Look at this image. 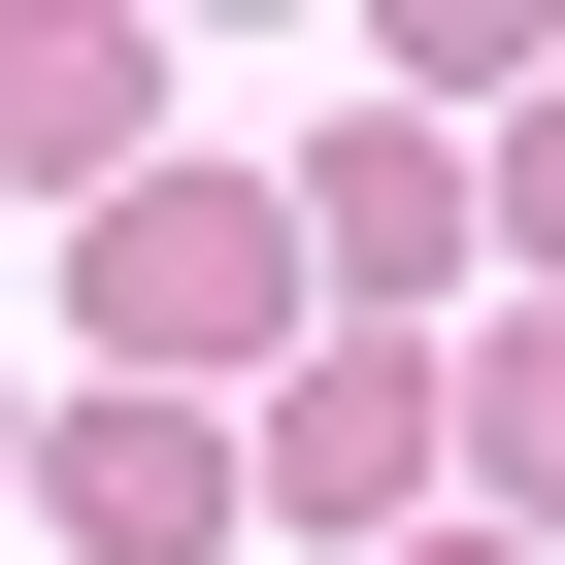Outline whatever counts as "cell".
<instances>
[{
  "instance_id": "2",
  "label": "cell",
  "mask_w": 565,
  "mask_h": 565,
  "mask_svg": "<svg viewBox=\"0 0 565 565\" xmlns=\"http://www.w3.org/2000/svg\"><path fill=\"white\" fill-rule=\"evenodd\" d=\"M233 532H433V333H300V366H266L233 399Z\"/></svg>"
},
{
  "instance_id": "7",
  "label": "cell",
  "mask_w": 565,
  "mask_h": 565,
  "mask_svg": "<svg viewBox=\"0 0 565 565\" xmlns=\"http://www.w3.org/2000/svg\"><path fill=\"white\" fill-rule=\"evenodd\" d=\"M466 233H499V300H565V67L499 100V167H466Z\"/></svg>"
},
{
  "instance_id": "4",
  "label": "cell",
  "mask_w": 565,
  "mask_h": 565,
  "mask_svg": "<svg viewBox=\"0 0 565 565\" xmlns=\"http://www.w3.org/2000/svg\"><path fill=\"white\" fill-rule=\"evenodd\" d=\"M34 532L67 565H200L233 532V399H34Z\"/></svg>"
},
{
  "instance_id": "8",
  "label": "cell",
  "mask_w": 565,
  "mask_h": 565,
  "mask_svg": "<svg viewBox=\"0 0 565 565\" xmlns=\"http://www.w3.org/2000/svg\"><path fill=\"white\" fill-rule=\"evenodd\" d=\"M399 565H532V532H399Z\"/></svg>"
},
{
  "instance_id": "5",
  "label": "cell",
  "mask_w": 565,
  "mask_h": 565,
  "mask_svg": "<svg viewBox=\"0 0 565 565\" xmlns=\"http://www.w3.org/2000/svg\"><path fill=\"white\" fill-rule=\"evenodd\" d=\"M0 167L134 200V167H167V34H100V0H0Z\"/></svg>"
},
{
  "instance_id": "9",
  "label": "cell",
  "mask_w": 565,
  "mask_h": 565,
  "mask_svg": "<svg viewBox=\"0 0 565 565\" xmlns=\"http://www.w3.org/2000/svg\"><path fill=\"white\" fill-rule=\"evenodd\" d=\"M0 499H34V399H0Z\"/></svg>"
},
{
  "instance_id": "6",
  "label": "cell",
  "mask_w": 565,
  "mask_h": 565,
  "mask_svg": "<svg viewBox=\"0 0 565 565\" xmlns=\"http://www.w3.org/2000/svg\"><path fill=\"white\" fill-rule=\"evenodd\" d=\"M433 433H466V532H532V565H565V300H499V333L433 366Z\"/></svg>"
},
{
  "instance_id": "1",
  "label": "cell",
  "mask_w": 565,
  "mask_h": 565,
  "mask_svg": "<svg viewBox=\"0 0 565 565\" xmlns=\"http://www.w3.org/2000/svg\"><path fill=\"white\" fill-rule=\"evenodd\" d=\"M67 300H100V399H233V366H300V200L266 167H134L67 233Z\"/></svg>"
},
{
  "instance_id": "3",
  "label": "cell",
  "mask_w": 565,
  "mask_h": 565,
  "mask_svg": "<svg viewBox=\"0 0 565 565\" xmlns=\"http://www.w3.org/2000/svg\"><path fill=\"white\" fill-rule=\"evenodd\" d=\"M466 300V134H300V333H433Z\"/></svg>"
}]
</instances>
